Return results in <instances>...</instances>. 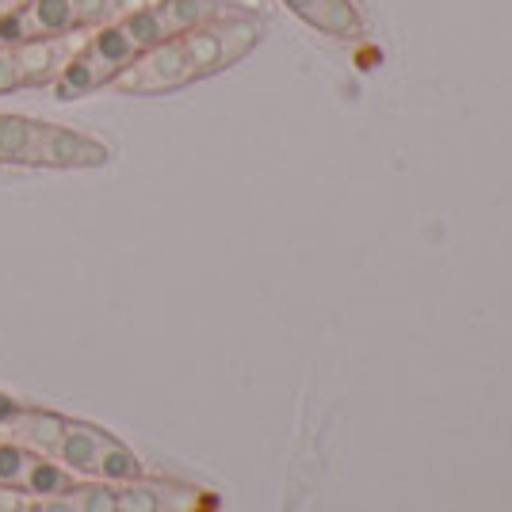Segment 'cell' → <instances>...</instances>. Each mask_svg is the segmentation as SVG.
Listing matches in <instances>:
<instances>
[{
    "mask_svg": "<svg viewBox=\"0 0 512 512\" xmlns=\"http://www.w3.org/2000/svg\"><path fill=\"white\" fill-rule=\"evenodd\" d=\"M39 451L23 448L16 440H0V486H12V490H20L23 474L31 467V459H35Z\"/></svg>",
    "mask_w": 512,
    "mask_h": 512,
    "instance_id": "cell-13",
    "label": "cell"
},
{
    "mask_svg": "<svg viewBox=\"0 0 512 512\" xmlns=\"http://www.w3.org/2000/svg\"><path fill=\"white\" fill-rule=\"evenodd\" d=\"M157 0H27L0 20V46H20L27 39H54L73 31H96L150 8Z\"/></svg>",
    "mask_w": 512,
    "mask_h": 512,
    "instance_id": "cell-1",
    "label": "cell"
},
{
    "mask_svg": "<svg viewBox=\"0 0 512 512\" xmlns=\"http://www.w3.org/2000/svg\"><path fill=\"white\" fill-rule=\"evenodd\" d=\"M77 497V512H119L115 509V486L111 482H77L73 486Z\"/></svg>",
    "mask_w": 512,
    "mask_h": 512,
    "instance_id": "cell-14",
    "label": "cell"
},
{
    "mask_svg": "<svg viewBox=\"0 0 512 512\" xmlns=\"http://www.w3.org/2000/svg\"><path fill=\"white\" fill-rule=\"evenodd\" d=\"M73 486H77V478H73L62 463H54L50 455H35L20 482V490L27 493V497H35V501H39V497H54V493L73 490Z\"/></svg>",
    "mask_w": 512,
    "mask_h": 512,
    "instance_id": "cell-10",
    "label": "cell"
},
{
    "mask_svg": "<svg viewBox=\"0 0 512 512\" xmlns=\"http://www.w3.org/2000/svg\"><path fill=\"white\" fill-rule=\"evenodd\" d=\"M283 4L329 39H356L363 31V20L352 0H283Z\"/></svg>",
    "mask_w": 512,
    "mask_h": 512,
    "instance_id": "cell-7",
    "label": "cell"
},
{
    "mask_svg": "<svg viewBox=\"0 0 512 512\" xmlns=\"http://www.w3.org/2000/svg\"><path fill=\"white\" fill-rule=\"evenodd\" d=\"M142 50H150V43L142 39L134 16H127V20H119V23H107V27H96L85 43H81V50L73 54V62L65 65L62 77H58V85H54L58 100L73 104V100H81V96H92V92H100V88H111V81H115Z\"/></svg>",
    "mask_w": 512,
    "mask_h": 512,
    "instance_id": "cell-2",
    "label": "cell"
},
{
    "mask_svg": "<svg viewBox=\"0 0 512 512\" xmlns=\"http://www.w3.org/2000/svg\"><path fill=\"white\" fill-rule=\"evenodd\" d=\"M115 509L119 512H165V497H161V478H134L115 486Z\"/></svg>",
    "mask_w": 512,
    "mask_h": 512,
    "instance_id": "cell-12",
    "label": "cell"
},
{
    "mask_svg": "<svg viewBox=\"0 0 512 512\" xmlns=\"http://www.w3.org/2000/svg\"><path fill=\"white\" fill-rule=\"evenodd\" d=\"M12 92H23L20 65H16L12 46H0V96H12Z\"/></svg>",
    "mask_w": 512,
    "mask_h": 512,
    "instance_id": "cell-15",
    "label": "cell"
},
{
    "mask_svg": "<svg viewBox=\"0 0 512 512\" xmlns=\"http://www.w3.org/2000/svg\"><path fill=\"white\" fill-rule=\"evenodd\" d=\"M31 512H77V497H73V490L54 493V497H39Z\"/></svg>",
    "mask_w": 512,
    "mask_h": 512,
    "instance_id": "cell-17",
    "label": "cell"
},
{
    "mask_svg": "<svg viewBox=\"0 0 512 512\" xmlns=\"http://www.w3.org/2000/svg\"><path fill=\"white\" fill-rule=\"evenodd\" d=\"M107 157H111L107 142L92 134L54 127V123H43L39 130V153H35L39 169H100L107 165Z\"/></svg>",
    "mask_w": 512,
    "mask_h": 512,
    "instance_id": "cell-5",
    "label": "cell"
},
{
    "mask_svg": "<svg viewBox=\"0 0 512 512\" xmlns=\"http://www.w3.org/2000/svg\"><path fill=\"white\" fill-rule=\"evenodd\" d=\"M188 85H195V73L188 54H184V43L180 39H165V43L142 50L111 81V92H119V96H161V92H176V88Z\"/></svg>",
    "mask_w": 512,
    "mask_h": 512,
    "instance_id": "cell-3",
    "label": "cell"
},
{
    "mask_svg": "<svg viewBox=\"0 0 512 512\" xmlns=\"http://www.w3.org/2000/svg\"><path fill=\"white\" fill-rule=\"evenodd\" d=\"M92 31H73V35H54V39H27V43L12 46L16 50V65H20L23 88H54L65 65L73 62V54L81 50Z\"/></svg>",
    "mask_w": 512,
    "mask_h": 512,
    "instance_id": "cell-4",
    "label": "cell"
},
{
    "mask_svg": "<svg viewBox=\"0 0 512 512\" xmlns=\"http://www.w3.org/2000/svg\"><path fill=\"white\" fill-rule=\"evenodd\" d=\"M65 425H69V417H62V413L20 406V413L4 428L12 432V440L23 444V448L39 451V455H54V448L62 444V436H65Z\"/></svg>",
    "mask_w": 512,
    "mask_h": 512,
    "instance_id": "cell-8",
    "label": "cell"
},
{
    "mask_svg": "<svg viewBox=\"0 0 512 512\" xmlns=\"http://www.w3.org/2000/svg\"><path fill=\"white\" fill-rule=\"evenodd\" d=\"M43 119L4 111L0 115V165H35Z\"/></svg>",
    "mask_w": 512,
    "mask_h": 512,
    "instance_id": "cell-9",
    "label": "cell"
},
{
    "mask_svg": "<svg viewBox=\"0 0 512 512\" xmlns=\"http://www.w3.org/2000/svg\"><path fill=\"white\" fill-rule=\"evenodd\" d=\"M111 440V432H104L100 425H88V421H69L65 425L62 444L54 448V463H62L77 482H92L96 478V463H100V451Z\"/></svg>",
    "mask_w": 512,
    "mask_h": 512,
    "instance_id": "cell-6",
    "label": "cell"
},
{
    "mask_svg": "<svg viewBox=\"0 0 512 512\" xmlns=\"http://www.w3.org/2000/svg\"><path fill=\"white\" fill-rule=\"evenodd\" d=\"M35 509V497H27L23 490L12 486H0V512H31Z\"/></svg>",
    "mask_w": 512,
    "mask_h": 512,
    "instance_id": "cell-16",
    "label": "cell"
},
{
    "mask_svg": "<svg viewBox=\"0 0 512 512\" xmlns=\"http://www.w3.org/2000/svg\"><path fill=\"white\" fill-rule=\"evenodd\" d=\"M146 467H142V459L127 448V444H119L115 436L104 444L100 451V463H96V482H111V486H123V482H134V478H142Z\"/></svg>",
    "mask_w": 512,
    "mask_h": 512,
    "instance_id": "cell-11",
    "label": "cell"
}]
</instances>
